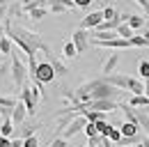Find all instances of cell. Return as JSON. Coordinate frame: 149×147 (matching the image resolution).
Returning <instances> with one entry per match:
<instances>
[{"mask_svg": "<svg viewBox=\"0 0 149 147\" xmlns=\"http://www.w3.org/2000/svg\"><path fill=\"white\" fill-rule=\"evenodd\" d=\"M35 7H41L39 0H21V9H23V12H30V9H35Z\"/></svg>", "mask_w": 149, "mask_h": 147, "instance_id": "4316f807", "label": "cell"}, {"mask_svg": "<svg viewBox=\"0 0 149 147\" xmlns=\"http://www.w3.org/2000/svg\"><path fill=\"white\" fill-rule=\"evenodd\" d=\"M71 41H74L76 51H78V55L85 53L87 51V46H90V39H87V30H83V28H78V30H74V35H71Z\"/></svg>", "mask_w": 149, "mask_h": 147, "instance_id": "8992f818", "label": "cell"}, {"mask_svg": "<svg viewBox=\"0 0 149 147\" xmlns=\"http://www.w3.org/2000/svg\"><path fill=\"white\" fill-rule=\"evenodd\" d=\"M129 92H133V94H145V80H140V78H133V76H131Z\"/></svg>", "mask_w": 149, "mask_h": 147, "instance_id": "9a60e30c", "label": "cell"}, {"mask_svg": "<svg viewBox=\"0 0 149 147\" xmlns=\"http://www.w3.org/2000/svg\"><path fill=\"white\" fill-rule=\"evenodd\" d=\"M142 37L147 39V44H149V30H145V32H142Z\"/></svg>", "mask_w": 149, "mask_h": 147, "instance_id": "f35d334b", "label": "cell"}, {"mask_svg": "<svg viewBox=\"0 0 149 147\" xmlns=\"http://www.w3.org/2000/svg\"><path fill=\"white\" fill-rule=\"evenodd\" d=\"M85 124H87V120H85V115H76L74 120H71V122L67 124V129H64V131H62L60 136L69 140V138H74L76 133H80V131L85 129Z\"/></svg>", "mask_w": 149, "mask_h": 147, "instance_id": "5b68a950", "label": "cell"}, {"mask_svg": "<svg viewBox=\"0 0 149 147\" xmlns=\"http://www.w3.org/2000/svg\"><path fill=\"white\" fill-rule=\"evenodd\" d=\"M117 64H119V55H108V60L103 62V76H108V74H115Z\"/></svg>", "mask_w": 149, "mask_h": 147, "instance_id": "4fadbf2b", "label": "cell"}, {"mask_svg": "<svg viewBox=\"0 0 149 147\" xmlns=\"http://www.w3.org/2000/svg\"><path fill=\"white\" fill-rule=\"evenodd\" d=\"M145 110H147V113H149V106H147V108H145Z\"/></svg>", "mask_w": 149, "mask_h": 147, "instance_id": "60d3db41", "label": "cell"}, {"mask_svg": "<svg viewBox=\"0 0 149 147\" xmlns=\"http://www.w3.org/2000/svg\"><path fill=\"white\" fill-rule=\"evenodd\" d=\"M131 46H133V48H140V46H149V44L142 35H133L131 37Z\"/></svg>", "mask_w": 149, "mask_h": 147, "instance_id": "484cf974", "label": "cell"}, {"mask_svg": "<svg viewBox=\"0 0 149 147\" xmlns=\"http://www.w3.org/2000/svg\"><path fill=\"white\" fill-rule=\"evenodd\" d=\"M145 94L149 97V78H145Z\"/></svg>", "mask_w": 149, "mask_h": 147, "instance_id": "74e56055", "label": "cell"}, {"mask_svg": "<svg viewBox=\"0 0 149 147\" xmlns=\"http://www.w3.org/2000/svg\"><path fill=\"white\" fill-rule=\"evenodd\" d=\"M138 74H140V78H149V62L147 60H142L138 64Z\"/></svg>", "mask_w": 149, "mask_h": 147, "instance_id": "f1b7e54d", "label": "cell"}, {"mask_svg": "<svg viewBox=\"0 0 149 147\" xmlns=\"http://www.w3.org/2000/svg\"><path fill=\"white\" fill-rule=\"evenodd\" d=\"M12 133H14V122H12V120H2L0 136H2V138H12Z\"/></svg>", "mask_w": 149, "mask_h": 147, "instance_id": "e0dca14e", "label": "cell"}, {"mask_svg": "<svg viewBox=\"0 0 149 147\" xmlns=\"http://www.w3.org/2000/svg\"><path fill=\"white\" fill-rule=\"evenodd\" d=\"M129 106L131 108H147L149 106V97L147 94H133L129 99Z\"/></svg>", "mask_w": 149, "mask_h": 147, "instance_id": "7c38bea8", "label": "cell"}, {"mask_svg": "<svg viewBox=\"0 0 149 147\" xmlns=\"http://www.w3.org/2000/svg\"><path fill=\"white\" fill-rule=\"evenodd\" d=\"M131 147H135V145H131Z\"/></svg>", "mask_w": 149, "mask_h": 147, "instance_id": "b9f144b4", "label": "cell"}, {"mask_svg": "<svg viewBox=\"0 0 149 147\" xmlns=\"http://www.w3.org/2000/svg\"><path fill=\"white\" fill-rule=\"evenodd\" d=\"M108 140H110V143H119V140H122V131L117 127H112L110 133H108Z\"/></svg>", "mask_w": 149, "mask_h": 147, "instance_id": "f546056e", "label": "cell"}, {"mask_svg": "<svg viewBox=\"0 0 149 147\" xmlns=\"http://www.w3.org/2000/svg\"><path fill=\"white\" fill-rule=\"evenodd\" d=\"M0 147H12V138H2L0 136Z\"/></svg>", "mask_w": 149, "mask_h": 147, "instance_id": "d590c367", "label": "cell"}, {"mask_svg": "<svg viewBox=\"0 0 149 147\" xmlns=\"http://www.w3.org/2000/svg\"><path fill=\"white\" fill-rule=\"evenodd\" d=\"M62 55H64V57H69V60L78 57V51H76L74 41H64V48H62Z\"/></svg>", "mask_w": 149, "mask_h": 147, "instance_id": "603a6c76", "label": "cell"}, {"mask_svg": "<svg viewBox=\"0 0 149 147\" xmlns=\"http://www.w3.org/2000/svg\"><path fill=\"white\" fill-rule=\"evenodd\" d=\"M5 35L9 37L16 46H19L23 53L28 55V57H32V55H37V51H44V55L53 53L46 44H44V39L41 35L37 32H30V30H25V28H21V25H14L9 18L5 21Z\"/></svg>", "mask_w": 149, "mask_h": 147, "instance_id": "6da1fadb", "label": "cell"}, {"mask_svg": "<svg viewBox=\"0 0 149 147\" xmlns=\"http://www.w3.org/2000/svg\"><path fill=\"white\" fill-rule=\"evenodd\" d=\"M25 117H28L25 104H23V101H19V104L14 106V110H12V122H14V124H23V122H25Z\"/></svg>", "mask_w": 149, "mask_h": 147, "instance_id": "8fae6325", "label": "cell"}, {"mask_svg": "<svg viewBox=\"0 0 149 147\" xmlns=\"http://www.w3.org/2000/svg\"><path fill=\"white\" fill-rule=\"evenodd\" d=\"M126 23H129L133 30H142V25H145V16H142V14H131Z\"/></svg>", "mask_w": 149, "mask_h": 147, "instance_id": "2e32d148", "label": "cell"}, {"mask_svg": "<svg viewBox=\"0 0 149 147\" xmlns=\"http://www.w3.org/2000/svg\"><path fill=\"white\" fill-rule=\"evenodd\" d=\"M117 16H119V12H117L115 7H106V9H103V21H115Z\"/></svg>", "mask_w": 149, "mask_h": 147, "instance_id": "83f0119b", "label": "cell"}, {"mask_svg": "<svg viewBox=\"0 0 149 147\" xmlns=\"http://www.w3.org/2000/svg\"><path fill=\"white\" fill-rule=\"evenodd\" d=\"M119 131H122V136H129V138H131V136H140V127H138V124H133V122H129V120L122 124Z\"/></svg>", "mask_w": 149, "mask_h": 147, "instance_id": "5bb4252c", "label": "cell"}, {"mask_svg": "<svg viewBox=\"0 0 149 147\" xmlns=\"http://www.w3.org/2000/svg\"><path fill=\"white\" fill-rule=\"evenodd\" d=\"M135 147H149V136H145V138H140V143Z\"/></svg>", "mask_w": 149, "mask_h": 147, "instance_id": "8d00e7d4", "label": "cell"}, {"mask_svg": "<svg viewBox=\"0 0 149 147\" xmlns=\"http://www.w3.org/2000/svg\"><path fill=\"white\" fill-rule=\"evenodd\" d=\"M23 147H39V138H37V136L23 138Z\"/></svg>", "mask_w": 149, "mask_h": 147, "instance_id": "4dcf8cb0", "label": "cell"}, {"mask_svg": "<svg viewBox=\"0 0 149 147\" xmlns=\"http://www.w3.org/2000/svg\"><path fill=\"white\" fill-rule=\"evenodd\" d=\"M12 39L5 35H0V55H12Z\"/></svg>", "mask_w": 149, "mask_h": 147, "instance_id": "ac0fdd59", "label": "cell"}, {"mask_svg": "<svg viewBox=\"0 0 149 147\" xmlns=\"http://www.w3.org/2000/svg\"><path fill=\"white\" fill-rule=\"evenodd\" d=\"M37 129H39V124H25V127L21 129V138H30V136H35Z\"/></svg>", "mask_w": 149, "mask_h": 147, "instance_id": "cb8c5ba5", "label": "cell"}, {"mask_svg": "<svg viewBox=\"0 0 149 147\" xmlns=\"http://www.w3.org/2000/svg\"><path fill=\"white\" fill-rule=\"evenodd\" d=\"M119 108L117 99H92L87 101V110H99V113H110V110Z\"/></svg>", "mask_w": 149, "mask_h": 147, "instance_id": "277c9868", "label": "cell"}, {"mask_svg": "<svg viewBox=\"0 0 149 147\" xmlns=\"http://www.w3.org/2000/svg\"><path fill=\"white\" fill-rule=\"evenodd\" d=\"M53 78H57V76H55V71H53V67H51V62H48V60L37 62V71H35V76H32V80L46 85V83H51Z\"/></svg>", "mask_w": 149, "mask_h": 147, "instance_id": "3957f363", "label": "cell"}, {"mask_svg": "<svg viewBox=\"0 0 149 147\" xmlns=\"http://www.w3.org/2000/svg\"><path fill=\"white\" fill-rule=\"evenodd\" d=\"M48 147H69V145H67V138H62V136H55V138H53V143H51Z\"/></svg>", "mask_w": 149, "mask_h": 147, "instance_id": "1f68e13d", "label": "cell"}, {"mask_svg": "<svg viewBox=\"0 0 149 147\" xmlns=\"http://www.w3.org/2000/svg\"><path fill=\"white\" fill-rule=\"evenodd\" d=\"M76 7H80V9H87L90 5H92V0H74Z\"/></svg>", "mask_w": 149, "mask_h": 147, "instance_id": "e575fe53", "label": "cell"}, {"mask_svg": "<svg viewBox=\"0 0 149 147\" xmlns=\"http://www.w3.org/2000/svg\"><path fill=\"white\" fill-rule=\"evenodd\" d=\"M133 2L142 7V12H145V16H149V0H133Z\"/></svg>", "mask_w": 149, "mask_h": 147, "instance_id": "836d02e7", "label": "cell"}, {"mask_svg": "<svg viewBox=\"0 0 149 147\" xmlns=\"http://www.w3.org/2000/svg\"><path fill=\"white\" fill-rule=\"evenodd\" d=\"M133 115H135V120H133V122H135L140 129H145V133L149 136V113H147L145 108H142V110L133 108Z\"/></svg>", "mask_w": 149, "mask_h": 147, "instance_id": "30bf717a", "label": "cell"}, {"mask_svg": "<svg viewBox=\"0 0 149 147\" xmlns=\"http://www.w3.org/2000/svg\"><path fill=\"white\" fill-rule=\"evenodd\" d=\"M12 60H9V71H12V83H14V88L21 90L23 85H25V80H28V67L23 64V60L19 57L16 51H12L9 55Z\"/></svg>", "mask_w": 149, "mask_h": 147, "instance_id": "7a4b0ae2", "label": "cell"}, {"mask_svg": "<svg viewBox=\"0 0 149 147\" xmlns=\"http://www.w3.org/2000/svg\"><path fill=\"white\" fill-rule=\"evenodd\" d=\"M101 21H103V9H99V12H90L87 16L80 21V28H83V30H94V28H99Z\"/></svg>", "mask_w": 149, "mask_h": 147, "instance_id": "52a82bcc", "label": "cell"}, {"mask_svg": "<svg viewBox=\"0 0 149 147\" xmlns=\"http://www.w3.org/2000/svg\"><path fill=\"white\" fill-rule=\"evenodd\" d=\"M117 35H119V37H124V39H131V37L135 35V30L131 28L129 23H119V25H117Z\"/></svg>", "mask_w": 149, "mask_h": 147, "instance_id": "ffe728a7", "label": "cell"}, {"mask_svg": "<svg viewBox=\"0 0 149 147\" xmlns=\"http://www.w3.org/2000/svg\"><path fill=\"white\" fill-rule=\"evenodd\" d=\"M103 78H106V83H110V85L119 88V90H129L131 76H126V74H108V76H103Z\"/></svg>", "mask_w": 149, "mask_h": 147, "instance_id": "ba28073f", "label": "cell"}, {"mask_svg": "<svg viewBox=\"0 0 149 147\" xmlns=\"http://www.w3.org/2000/svg\"><path fill=\"white\" fill-rule=\"evenodd\" d=\"M46 60L51 62V67H53V71H55V76H67L69 74V69H67V64L57 57V55H53V53H48L46 55Z\"/></svg>", "mask_w": 149, "mask_h": 147, "instance_id": "9c48e42d", "label": "cell"}, {"mask_svg": "<svg viewBox=\"0 0 149 147\" xmlns=\"http://www.w3.org/2000/svg\"><path fill=\"white\" fill-rule=\"evenodd\" d=\"M67 7L60 2V0H48V14H64Z\"/></svg>", "mask_w": 149, "mask_h": 147, "instance_id": "7402d4cb", "label": "cell"}, {"mask_svg": "<svg viewBox=\"0 0 149 147\" xmlns=\"http://www.w3.org/2000/svg\"><path fill=\"white\" fill-rule=\"evenodd\" d=\"M83 147H92V145H83Z\"/></svg>", "mask_w": 149, "mask_h": 147, "instance_id": "ab89813d", "label": "cell"}, {"mask_svg": "<svg viewBox=\"0 0 149 147\" xmlns=\"http://www.w3.org/2000/svg\"><path fill=\"white\" fill-rule=\"evenodd\" d=\"M28 14H30L32 21H41V18L48 16V7H35V9H30Z\"/></svg>", "mask_w": 149, "mask_h": 147, "instance_id": "44dd1931", "label": "cell"}, {"mask_svg": "<svg viewBox=\"0 0 149 147\" xmlns=\"http://www.w3.org/2000/svg\"><path fill=\"white\" fill-rule=\"evenodd\" d=\"M83 115H85L87 122H99V120H103V113H99V110H85Z\"/></svg>", "mask_w": 149, "mask_h": 147, "instance_id": "d4e9b609", "label": "cell"}, {"mask_svg": "<svg viewBox=\"0 0 149 147\" xmlns=\"http://www.w3.org/2000/svg\"><path fill=\"white\" fill-rule=\"evenodd\" d=\"M83 131H85V133H87L90 138H94V136H99V133H96V127H94V122H87V124H85V129H83Z\"/></svg>", "mask_w": 149, "mask_h": 147, "instance_id": "d6a6232c", "label": "cell"}, {"mask_svg": "<svg viewBox=\"0 0 149 147\" xmlns=\"http://www.w3.org/2000/svg\"><path fill=\"white\" fill-rule=\"evenodd\" d=\"M94 127H96V133H99V136H103V138H108V133H110L112 124H108L106 120H99V122H94Z\"/></svg>", "mask_w": 149, "mask_h": 147, "instance_id": "d6986e66", "label": "cell"}]
</instances>
